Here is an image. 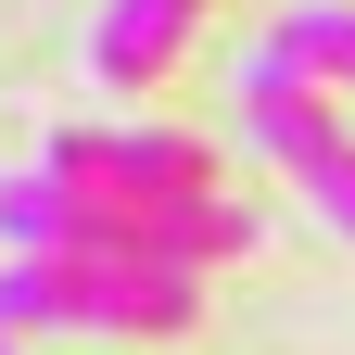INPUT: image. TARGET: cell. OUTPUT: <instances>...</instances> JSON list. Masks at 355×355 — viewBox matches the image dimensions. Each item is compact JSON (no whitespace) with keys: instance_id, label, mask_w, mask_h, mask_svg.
<instances>
[{"instance_id":"obj_1","label":"cell","mask_w":355,"mask_h":355,"mask_svg":"<svg viewBox=\"0 0 355 355\" xmlns=\"http://www.w3.org/2000/svg\"><path fill=\"white\" fill-rule=\"evenodd\" d=\"M0 318L13 330H191L203 279L153 254H13L0 266Z\"/></svg>"},{"instance_id":"obj_2","label":"cell","mask_w":355,"mask_h":355,"mask_svg":"<svg viewBox=\"0 0 355 355\" xmlns=\"http://www.w3.org/2000/svg\"><path fill=\"white\" fill-rule=\"evenodd\" d=\"M241 140L279 153V165L304 178V203L355 241V127H343V102H330L318 76H292L279 51H254V64H241Z\"/></svg>"},{"instance_id":"obj_3","label":"cell","mask_w":355,"mask_h":355,"mask_svg":"<svg viewBox=\"0 0 355 355\" xmlns=\"http://www.w3.org/2000/svg\"><path fill=\"white\" fill-rule=\"evenodd\" d=\"M38 165H51V178H76V191H102V203H191V191H216L203 140H178V127H153V114L64 127V140H38Z\"/></svg>"},{"instance_id":"obj_4","label":"cell","mask_w":355,"mask_h":355,"mask_svg":"<svg viewBox=\"0 0 355 355\" xmlns=\"http://www.w3.org/2000/svg\"><path fill=\"white\" fill-rule=\"evenodd\" d=\"M191 26H203V0H102V26H89V76H102V89H153Z\"/></svg>"},{"instance_id":"obj_5","label":"cell","mask_w":355,"mask_h":355,"mask_svg":"<svg viewBox=\"0 0 355 355\" xmlns=\"http://www.w3.org/2000/svg\"><path fill=\"white\" fill-rule=\"evenodd\" d=\"M266 51L343 102V89H355V0H304V13H279V38H266Z\"/></svg>"},{"instance_id":"obj_6","label":"cell","mask_w":355,"mask_h":355,"mask_svg":"<svg viewBox=\"0 0 355 355\" xmlns=\"http://www.w3.org/2000/svg\"><path fill=\"white\" fill-rule=\"evenodd\" d=\"M0 355H13V318H0Z\"/></svg>"}]
</instances>
